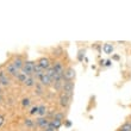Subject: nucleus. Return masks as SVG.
Returning a JSON list of instances; mask_svg holds the SVG:
<instances>
[{
  "instance_id": "f257e3e1",
  "label": "nucleus",
  "mask_w": 131,
  "mask_h": 131,
  "mask_svg": "<svg viewBox=\"0 0 131 131\" xmlns=\"http://www.w3.org/2000/svg\"><path fill=\"white\" fill-rule=\"evenodd\" d=\"M35 67H36V62L35 61H25L20 72L24 73L25 75H28V76H34Z\"/></svg>"
},
{
  "instance_id": "f03ea898",
  "label": "nucleus",
  "mask_w": 131,
  "mask_h": 131,
  "mask_svg": "<svg viewBox=\"0 0 131 131\" xmlns=\"http://www.w3.org/2000/svg\"><path fill=\"white\" fill-rule=\"evenodd\" d=\"M72 99H73L72 95H68V94L61 93V94H60V98H59L60 106L62 107V108H67V107L70 105V101H72Z\"/></svg>"
},
{
  "instance_id": "7ed1b4c3",
  "label": "nucleus",
  "mask_w": 131,
  "mask_h": 131,
  "mask_svg": "<svg viewBox=\"0 0 131 131\" xmlns=\"http://www.w3.org/2000/svg\"><path fill=\"white\" fill-rule=\"evenodd\" d=\"M62 93L73 97V94H74V82L73 81H63Z\"/></svg>"
},
{
  "instance_id": "20e7f679",
  "label": "nucleus",
  "mask_w": 131,
  "mask_h": 131,
  "mask_svg": "<svg viewBox=\"0 0 131 131\" xmlns=\"http://www.w3.org/2000/svg\"><path fill=\"white\" fill-rule=\"evenodd\" d=\"M35 123H36V126H38V128H41V129L44 130V129L48 128L50 121H49L47 117H38V118H36Z\"/></svg>"
},
{
  "instance_id": "39448f33",
  "label": "nucleus",
  "mask_w": 131,
  "mask_h": 131,
  "mask_svg": "<svg viewBox=\"0 0 131 131\" xmlns=\"http://www.w3.org/2000/svg\"><path fill=\"white\" fill-rule=\"evenodd\" d=\"M5 72H6L7 75L10 76H14V78H17L18 75H19V70H18L16 67H14L12 63H8V64H6V67H5Z\"/></svg>"
},
{
  "instance_id": "423d86ee",
  "label": "nucleus",
  "mask_w": 131,
  "mask_h": 131,
  "mask_svg": "<svg viewBox=\"0 0 131 131\" xmlns=\"http://www.w3.org/2000/svg\"><path fill=\"white\" fill-rule=\"evenodd\" d=\"M74 78H75V70L73 67H68L63 74V81H73Z\"/></svg>"
},
{
  "instance_id": "0eeeda50",
  "label": "nucleus",
  "mask_w": 131,
  "mask_h": 131,
  "mask_svg": "<svg viewBox=\"0 0 131 131\" xmlns=\"http://www.w3.org/2000/svg\"><path fill=\"white\" fill-rule=\"evenodd\" d=\"M37 64L39 68H42L43 70H47V69H49L50 67H51V63H50V60L48 59V57H41V59L37 61Z\"/></svg>"
},
{
  "instance_id": "6e6552de",
  "label": "nucleus",
  "mask_w": 131,
  "mask_h": 131,
  "mask_svg": "<svg viewBox=\"0 0 131 131\" xmlns=\"http://www.w3.org/2000/svg\"><path fill=\"white\" fill-rule=\"evenodd\" d=\"M38 81H39V83H41L43 87H44V86L48 87V86H51V85H52L51 78H50V76H49L47 73H44V74H43V75L39 78V80H38Z\"/></svg>"
},
{
  "instance_id": "1a4fd4ad",
  "label": "nucleus",
  "mask_w": 131,
  "mask_h": 131,
  "mask_svg": "<svg viewBox=\"0 0 131 131\" xmlns=\"http://www.w3.org/2000/svg\"><path fill=\"white\" fill-rule=\"evenodd\" d=\"M52 68H54V70H55V73L57 74L59 76H62L63 78V74H64V67H63V64L60 61H57V62H55L54 64H52Z\"/></svg>"
},
{
  "instance_id": "9d476101",
  "label": "nucleus",
  "mask_w": 131,
  "mask_h": 131,
  "mask_svg": "<svg viewBox=\"0 0 131 131\" xmlns=\"http://www.w3.org/2000/svg\"><path fill=\"white\" fill-rule=\"evenodd\" d=\"M11 83V80L5 70H0V85L1 86H8Z\"/></svg>"
},
{
  "instance_id": "9b49d317",
  "label": "nucleus",
  "mask_w": 131,
  "mask_h": 131,
  "mask_svg": "<svg viewBox=\"0 0 131 131\" xmlns=\"http://www.w3.org/2000/svg\"><path fill=\"white\" fill-rule=\"evenodd\" d=\"M24 60L21 59V56H14L13 57V61H12V64L16 67V68L18 69V70H21V68H23V66H24Z\"/></svg>"
},
{
  "instance_id": "f8f14e48",
  "label": "nucleus",
  "mask_w": 131,
  "mask_h": 131,
  "mask_svg": "<svg viewBox=\"0 0 131 131\" xmlns=\"http://www.w3.org/2000/svg\"><path fill=\"white\" fill-rule=\"evenodd\" d=\"M61 125H62V122L61 121H57V119H51L50 121V123H49L48 128H52L55 129V130H59L60 128H61Z\"/></svg>"
},
{
  "instance_id": "ddd939ff",
  "label": "nucleus",
  "mask_w": 131,
  "mask_h": 131,
  "mask_svg": "<svg viewBox=\"0 0 131 131\" xmlns=\"http://www.w3.org/2000/svg\"><path fill=\"white\" fill-rule=\"evenodd\" d=\"M36 79H35L34 76H28V79H26V81H25V86L26 87H35L36 86Z\"/></svg>"
},
{
  "instance_id": "4468645a",
  "label": "nucleus",
  "mask_w": 131,
  "mask_h": 131,
  "mask_svg": "<svg viewBox=\"0 0 131 131\" xmlns=\"http://www.w3.org/2000/svg\"><path fill=\"white\" fill-rule=\"evenodd\" d=\"M48 114V108L44 105H39V110H38V117H47Z\"/></svg>"
},
{
  "instance_id": "2eb2a0df",
  "label": "nucleus",
  "mask_w": 131,
  "mask_h": 131,
  "mask_svg": "<svg viewBox=\"0 0 131 131\" xmlns=\"http://www.w3.org/2000/svg\"><path fill=\"white\" fill-rule=\"evenodd\" d=\"M103 50H104V52L105 54H112L113 52V45L112 44H110V43H106V44H104V47H103Z\"/></svg>"
},
{
  "instance_id": "dca6fc26",
  "label": "nucleus",
  "mask_w": 131,
  "mask_h": 131,
  "mask_svg": "<svg viewBox=\"0 0 131 131\" xmlns=\"http://www.w3.org/2000/svg\"><path fill=\"white\" fill-rule=\"evenodd\" d=\"M35 94H37V95H42L43 94V86L41 83H36V86H35Z\"/></svg>"
},
{
  "instance_id": "f3484780",
  "label": "nucleus",
  "mask_w": 131,
  "mask_h": 131,
  "mask_svg": "<svg viewBox=\"0 0 131 131\" xmlns=\"http://www.w3.org/2000/svg\"><path fill=\"white\" fill-rule=\"evenodd\" d=\"M24 124L28 126V128L30 129H34L35 126H36V123H35V121H32V119H30V118H26L24 121Z\"/></svg>"
},
{
  "instance_id": "a211bd4d",
  "label": "nucleus",
  "mask_w": 131,
  "mask_h": 131,
  "mask_svg": "<svg viewBox=\"0 0 131 131\" xmlns=\"http://www.w3.org/2000/svg\"><path fill=\"white\" fill-rule=\"evenodd\" d=\"M30 105H31V99L30 98H23L21 99V106L24 107V108L29 107Z\"/></svg>"
},
{
  "instance_id": "6ab92c4d",
  "label": "nucleus",
  "mask_w": 131,
  "mask_h": 131,
  "mask_svg": "<svg viewBox=\"0 0 131 131\" xmlns=\"http://www.w3.org/2000/svg\"><path fill=\"white\" fill-rule=\"evenodd\" d=\"M16 79L19 81V82H21V83H25V81H26V79H28V75H25L24 73H19V75L16 78Z\"/></svg>"
},
{
  "instance_id": "aec40b11",
  "label": "nucleus",
  "mask_w": 131,
  "mask_h": 131,
  "mask_svg": "<svg viewBox=\"0 0 131 131\" xmlns=\"http://www.w3.org/2000/svg\"><path fill=\"white\" fill-rule=\"evenodd\" d=\"M38 110H39V106L35 105V106L31 107V110L29 111V113H30V116H36V114L38 116Z\"/></svg>"
},
{
  "instance_id": "412c9836",
  "label": "nucleus",
  "mask_w": 131,
  "mask_h": 131,
  "mask_svg": "<svg viewBox=\"0 0 131 131\" xmlns=\"http://www.w3.org/2000/svg\"><path fill=\"white\" fill-rule=\"evenodd\" d=\"M63 118H64V114L63 113H55V116H54V118L52 119H57V121H63Z\"/></svg>"
},
{
  "instance_id": "4be33fe9",
  "label": "nucleus",
  "mask_w": 131,
  "mask_h": 131,
  "mask_svg": "<svg viewBox=\"0 0 131 131\" xmlns=\"http://www.w3.org/2000/svg\"><path fill=\"white\" fill-rule=\"evenodd\" d=\"M119 131H130V123H125V124L119 129Z\"/></svg>"
},
{
  "instance_id": "5701e85b",
  "label": "nucleus",
  "mask_w": 131,
  "mask_h": 131,
  "mask_svg": "<svg viewBox=\"0 0 131 131\" xmlns=\"http://www.w3.org/2000/svg\"><path fill=\"white\" fill-rule=\"evenodd\" d=\"M4 123H5V117H4L3 114H0V128L4 125Z\"/></svg>"
},
{
  "instance_id": "b1692460",
  "label": "nucleus",
  "mask_w": 131,
  "mask_h": 131,
  "mask_svg": "<svg viewBox=\"0 0 131 131\" xmlns=\"http://www.w3.org/2000/svg\"><path fill=\"white\" fill-rule=\"evenodd\" d=\"M111 64H112V61H111V60H107L106 63H105V66H106V67H110Z\"/></svg>"
},
{
  "instance_id": "393cba45",
  "label": "nucleus",
  "mask_w": 131,
  "mask_h": 131,
  "mask_svg": "<svg viewBox=\"0 0 131 131\" xmlns=\"http://www.w3.org/2000/svg\"><path fill=\"white\" fill-rule=\"evenodd\" d=\"M43 131H57V130H55V129H52V128H47V129H44Z\"/></svg>"
},
{
  "instance_id": "a878e982",
  "label": "nucleus",
  "mask_w": 131,
  "mask_h": 131,
  "mask_svg": "<svg viewBox=\"0 0 131 131\" xmlns=\"http://www.w3.org/2000/svg\"><path fill=\"white\" fill-rule=\"evenodd\" d=\"M64 122H66V121H64ZM66 125H67V126H70V122L67 121V122H66Z\"/></svg>"
},
{
  "instance_id": "bb28decb",
  "label": "nucleus",
  "mask_w": 131,
  "mask_h": 131,
  "mask_svg": "<svg viewBox=\"0 0 131 131\" xmlns=\"http://www.w3.org/2000/svg\"><path fill=\"white\" fill-rule=\"evenodd\" d=\"M0 103H3V95L0 94Z\"/></svg>"
},
{
  "instance_id": "cd10ccee",
  "label": "nucleus",
  "mask_w": 131,
  "mask_h": 131,
  "mask_svg": "<svg viewBox=\"0 0 131 131\" xmlns=\"http://www.w3.org/2000/svg\"><path fill=\"white\" fill-rule=\"evenodd\" d=\"M1 87H3V86L0 85V94H1V92H3V90H1Z\"/></svg>"
},
{
  "instance_id": "c85d7f7f",
  "label": "nucleus",
  "mask_w": 131,
  "mask_h": 131,
  "mask_svg": "<svg viewBox=\"0 0 131 131\" xmlns=\"http://www.w3.org/2000/svg\"><path fill=\"white\" fill-rule=\"evenodd\" d=\"M130 131H131V123H130Z\"/></svg>"
}]
</instances>
